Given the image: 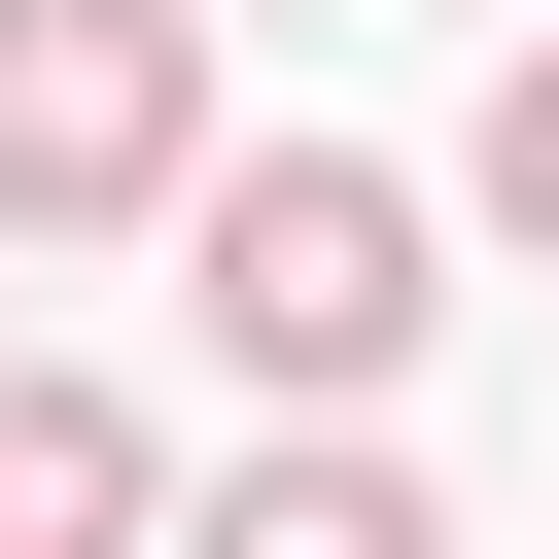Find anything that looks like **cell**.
Returning a JSON list of instances; mask_svg holds the SVG:
<instances>
[{
	"label": "cell",
	"mask_w": 559,
	"mask_h": 559,
	"mask_svg": "<svg viewBox=\"0 0 559 559\" xmlns=\"http://www.w3.org/2000/svg\"><path fill=\"white\" fill-rule=\"evenodd\" d=\"M175 314H210L280 419H384V384H419V175H349V140L175 175Z\"/></svg>",
	"instance_id": "obj_1"
},
{
	"label": "cell",
	"mask_w": 559,
	"mask_h": 559,
	"mask_svg": "<svg viewBox=\"0 0 559 559\" xmlns=\"http://www.w3.org/2000/svg\"><path fill=\"white\" fill-rule=\"evenodd\" d=\"M210 175V0H0V245H105Z\"/></svg>",
	"instance_id": "obj_2"
},
{
	"label": "cell",
	"mask_w": 559,
	"mask_h": 559,
	"mask_svg": "<svg viewBox=\"0 0 559 559\" xmlns=\"http://www.w3.org/2000/svg\"><path fill=\"white\" fill-rule=\"evenodd\" d=\"M175 524V454H140V384H70V349H0V559H140Z\"/></svg>",
	"instance_id": "obj_3"
},
{
	"label": "cell",
	"mask_w": 559,
	"mask_h": 559,
	"mask_svg": "<svg viewBox=\"0 0 559 559\" xmlns=\"http://www.w3.org/2000/svg\"><path fill=\"white\" fill-rule=\"evenodd\" d=\"M140 559H454V524H419V454H384V419H314V454H245V489H175Z\"/></svg>",
	"instance_id": "obj_4"
},
{
	"label": "cell",
	"mask_w": 559,
	"mask_h": 559,
	"mask_svg": "<svg viewBox=\"0 0 559 559\" xmlns=\"http://www.w3.org/2000/svg\"><path fill=\"white\" fill-rule=\"evenodd\" d=\"M454 210H489V245H559V35L489 70V140H454Z\"/></svg>",
	"instance_id": "obj_5"
}]
</instances>
